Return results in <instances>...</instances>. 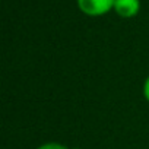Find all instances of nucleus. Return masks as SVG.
Returning a JSON list of instances; mask_svg holds the SVG:
<instances>
[{
  "mask_svg": "<svg viewBox=\"0 0 149 149\" xmlns=\"http://www.w3.org/2000/svg\"><path fill=\"white\" fill-rule=\"evenodd\" d=\"M79 9L89 16H100L114 8L116 0H76Z\"/></svg>",
  "mask_w": 149,
  "mask_h": 149,
  "instance_id": "obj_1",
  "label": "nucleus"
},
{
  "mask_svg": "<svg viewBox=\"0 0 149 149\" xmlns=\"http://www.w3.org/2000/svg\"><path fill=\"white\" fill-rule=\"evenodd\" d=\"M113 9L121 18H132L140 9V0H116Z\"/></svg>",
  "mask_w": 149,
  "mask_h": 149,
  "instance_id": "obj_2",
  "label": "nucleus"
},
{
  "mask_svg": "<svg viewBox=\"0 0 149 149\" xmlns=\"http://www.w3.org/2000/svg\"><path fill=\"white\" fill-rule=\"evenodd\" d=\"M37 149H67V148L64 145L58 143V142H47V143L38 146Z\"/></svg>",
  "mask_w": 149,
  "mask_h": 149,
  "instance_id": "obj_3",
  "label": "nucleus"
},
{
  "mask_svg": "<svg viewBox=\"0 0 149 149\" xmlns=\"http://www.w3.org/2000/svg\"><path fill=\"white\" fill-rule=\"evenodd\" d=\"M143 97H145V100L149 102V76L146 78V81H145V84H143Z\"/></svg>",
  "mask_w": 149,
  "mask_h": 149,
  "instance_id": "obj_4",
  "label": "nucleus"
},
{
  "mask_svg": "<svg viewBox=\"0 0 149 149\" xmlns=\"http://www.w3.org/2000/svg\"><path fill=\"white\" fill-rule=\"evenodd\" d=\"M73 149H81V148H73Z\"/></svg>",
  "mask_w": 149,
  "mask_h": 149,
  "instance_id": "obj_5",
  "label": "nucleus"
}]
</instances>
